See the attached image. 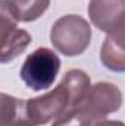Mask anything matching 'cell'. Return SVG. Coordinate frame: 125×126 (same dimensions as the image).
Returning a JSON list of instances; mask_svg holds the SVG:
<instances>
[{
    "label": "cell",
    "mask_w": 125,
    "mask_h": 126,
    "mask_svg": "<svg viewBox=\"0 0 125 126\" xmlns=\"http://www.w3.org/2000/svg\"><path fill=\"white\" fill-rule=\"evenodd\" d=\"M91 85L90 76L81 69H71L59 85L41 97L27 100V113L32 126L53 122L65 111L77 106Z\"/></svg>",
    "instance_id": "6da1fadb"
},
{
    "label": "cell",
    "mask_w": 125,
    "mask_h": 126,
    "mask_svg": "<svg viewBox=\"0 0 125 126\" xmlns=\"http://www.w3.org/2000/svg\"><path fill=\"white\" fill-rule=\"evenodd\" d=\"M122 106L121 90L110 82L90 85L81 101L62 116L55 119L52 126H93Z\"/></svg>",
    "instance_id": "7a4b0ae2"
},
{
    "label": "cell",
    "mask_w": 125,
    "mask_h": 126,
    "mask_svg": "<svg viewBox=\"0 0 125 126\" xmlns=\"http://www.w3.org/2000/svg\"><path fill=\"white\" fill-rule=\"evenodd\" d=\"M50 41L66 57L83 54L91 41L90 24L78 15L61 16L52 27Z\"/></svg>",
    "instance_id": "3957f363"
},
{
    "label": "cell",
    "mask_w": 125,
    "mask_h": 126,
    "mask_svg": "<svg viewBox=\"0 0 125 126\" xmlns=\"http://www.w3.org/2000/svg\"><path fill=\"white\" fill-rule=\"evenodd\" d=\"M61 59L59 56L46 47L34 50L25 59L21 67V79L32 91L49 90L59 73Z\"/></svg>",
    "instance_id": "277c9868"
},
{
    "label": "cell",
    "mask_w": 125,
    "mask_h": 126,
    "mask_svg": "<svg viewBox=\"0 0 125 126\" xmlns=\"http://www.w3.org/2000/svg\"><path fill=\"white\" fill-rule=\"evenodd\" d=\"M31 35L18 28L9 0H0V63L15 60L31 44Z\"/></svg>",
    "instance_id": "5b68a950"
},
{
    "label": "cell",
    "mask_w": 125,
    "mask_h": 126,
    "mask_svg": "<svg viewBox=\"0 0 125 126\" xmlns=\"http://www.w3.org/2000/svg\"><path fill=\"white\" fill-rule=\"evenodd\" d=\"M88 16L94 27L107 35H122L125 28V0H90Z\"/></svg>",
    "instance_id": "8992f818"
},
{
    "label": "cell",
    "mask_w": 125,
    "mask_h": 126,
    "mask_svg": "<svg viewBox=\"0 0 125 126\" xmlns=\"http://www.w3.org/2000/svg\"><path fill=\"white\" fill-rule=\"evenodd\" d=\"M0 126H32L27 113V100L0 93Z\"/></svg>",
    "instance_id": "52a82bcc"
},
{
    "label": "cell",
    "mask_w": 125,
    "mask_h": 126,
    "mask_svg": "<svg viewBox=\"0 0 125 126\" xmlns=\"http://www.w3.org/2000/svg\"><path fill=\"white\" fill-rule=\"evenodd\" d=\"M122 35H107L102 48H100V60L112 72H124L125 70V47Z\"/></svg>",
    "instance_id": "ba28073f"
},
{
    "label": "cell",
    "mask_w": 125,
    "mask_h": 126,
    "mask_svg": "<svg viewBox=\"0 0 125 126\" xmlns=\"http://www.w3.org/2000/svg\"><path fill=\"white\" fill-rule=\"evenodd\" d=\"M18 22H34L46 13L50 0H9Z\"/></svg>",
    "instance_id": "9c48e42d"
},
{
    "label": "cell",
    "mask_w": 125,
    "mask_h": 126,
    "mask_svg": "<svg viewBox=\"0 0 125 126\" xmlns=\"http://www.w3.org/2000/svg\"><path fill=\"white\" fill-rule=\"evenodd\" d=\"M94 126H124V123L121 120H100L94 123Z\"/></svg>",
    "instance_id": "30bf717a"
}]
</instances>
